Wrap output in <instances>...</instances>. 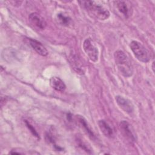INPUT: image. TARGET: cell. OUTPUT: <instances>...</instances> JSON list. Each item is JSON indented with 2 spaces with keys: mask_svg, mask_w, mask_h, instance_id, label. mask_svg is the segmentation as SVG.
<instances>
[{
  "mask_svg": "<svg viewBox=\"0 0 155 155\" xmlns=\"http://www.w3.org/2000/svg\"><path fill=\"white\" fill-rule=\"evenodd\" d=\"M92 17L99 20H105L110 17V12L105 7L96 1H81L78 2Z\"/></svg>",
  "mask_w": 155,
  "mask_h": 155,
  "instance_id": "6da1fadb",
  "label": "cell"
},
{
  "mask_svg": "<svg viewBox=\"0 0 155 155\" xmlns=\"http://www.w3.org/2000/svg\"><path fill=\"white\" fill-rule=\"evenodd\" d=\"M114 58L119 72L124 77L131 76L133 74V67L127 55L122 50H117L114 53Z\"/></svg>",
  "mask_w": 155,
  "mask_h": 155,
  "instance_id": "7a4b0ae2",
  "label": "cell"
},
{
  "mask_svg": "<svg viewBox=\"0 0 155 155\" xmlns=\"http://www.w3.org/2000/svg\"><path fill=\"white\" fill-rule=\"evenodd\" d=\"M130 47L137 60L142 62H148L150 59V55L147 48L139 42L132 41L130 44Z\"/></svg>",
  "mask_w": 155,
  "mask_h": 155,
  "instance_id": "3957f363",
  "label": "cell"
},
{
  "mask_svg": "<svg viewBox=\"0 0 155 155\" xmlns=\"http://www.w3.org/2000/svg\"><path fill=\"white\" fill-rule=\"evenodd\" d=\"M83 48L89 59L92 62H96L97 61L99 51L90 38H88L84 40L83 42Z\"/></svg>",
  "mask_w": 155,
  "mask_h": 155,
  "instance_id": "277c9868",
  "label": "cell"
},
{
  "mask_svg": "<svg viewBox=\"0 0 155 155\" xmlns=\"http://www.w3.org/2000/svg\"><path fill=\"white\" fill-rule=\"evenodd\" d=\"M119 128L121 134L131 143H133L136 141V136L132 129L131 125L127 120H122L119 124Z\"/></svg>",
  "mask_w": 155,
  "mask_h": 155,
  "instance_id": "5b68a950",
  "label": "cell"
},
{
  "mask_svg": "<svg viewBox=\"0 0 155 155\" xmlns=\"http://www.w3.org/2000/svg\"><path fill=\"white\" fill-rule=\"evenodd\" d=\"M115 100L116 101L118 106L125 113L128 114H131L134 111V105L131 101L128 99L125 98L123 96L117 95L115 97Z\"/></svg>",
  "mask_w": 155,
  "mask_h": 155,
  "instance_id": "8992f818",
  "label": "cell"
},
{
  "mask_svg": "<svg viewBox=\"0 0 155 155\" xmlns=\"http://www.w3.org/2000/svg\"><path fill=\"white\" fill-rule=\"evenodd\" d=\"M114 3L119 13H121L125 18H128L131 15V7L128 2L124 1H116Z\"/></svg>",
  "mask_w": 155,
  "mask_h": 155,
  "instance_id": "52a82bcc",
  "label": "cell"
},
{
  "mask_svg": "<svg viewBox=\"0 0 155 155\" xmlns=\"http://www.w3.org/2000/svg\"><path fill=\"white\" fill-rule=\"evenodd\" d=\"M28 20L30 23L40 30H43L45 28L47 23L44 18H42L38 13H31L28 16Z\"/></svg>",
  "mask_w": 155,
  "mask_h": 155,
  "instance_id": "ba28073f",
  "label": "cell"
},
{
  "mask_svg": "<svg viewBox=\"0 0 155 155\" xmlns=\"http://www.w3.org/2000/svg\"><path fill=\"white\" fill-rule=\"evenodd\" d=\"M76 121L79 123V125L82 127V128H83V130L87 133V134H88V137L91 139H94L95 135L94 134L93 131L91 130L85 119L83 116L78 115V116H76Z\"/></svg>",
  "mask_w": 155,
  "mask_h": 155,
  "instance_id": "9c48e42d",
  "label": "cell"
},
{
  "mask_svg": "<svg viewBox=\"0 0 155 155\" xmlns=\"http://www.w3.org/2000/svg\"><path fill=\"white\" fill-rule=\"evenodd\" d=\"M30 44L31 47L36 51L37 53L42 56H46L48 55V52L46 48L38 41L33 39H30Z\"/></svg>",
  "mask_w": 155,
  "mask_h": 155,
  "instance_id": "30bf717a",
  "label": "cell"
},
{
  "mask_svg": "<svg viewBox=\"0 0 155 155\" xmlns=\"http://www.w3.org/2000/svg\"><path fill=\"white\" fill-rule=\"evenodd\" d=\"M98 125L100 130L105 136L107 137H112L113 136V130L106 120L104 119L99 120L98 121Z\"/></svg>",
  "mask_w": 155,
  "mask_h": 155,
  "instance_id": "8fae6325",
  "label": "cell"
},
{
  "mask_svg": "<svg viewBox=\"0 0 155 155\" xmlns=\"http://www.w3.org/2000/svg\"><path fill=\"white\" fill-rule=\"evenodd\" d=\"M50 84L53 89L58 91L63 92L66 88V85L64 81L56 76H53L50 78Z\"/></svg>",
  "mask_w": 155,
  "mask_h": 155,
  "instance_id": "7c38bea8",
  "label": "cell"
},
{
  "mask_svg": "<svg viewBox=\"0 0 155 155\" xmlns=\"http://www.w3.org/2000/svg\"><path fill=\"white\" fill-rule=\"evenodd\" d=\"M56 19L59 24L64 26H68L71 22V18L63 12L58 13L56 15Z\"/></svg>",
  "mask_w": 155,
  "mask_h": 155,
  "instance_id": "4fadbf2b",
  "label": "cell"
},
{
  "mask_svg": "<svg viewBox=\"0 0 155 155\" xmlns=\"http://www.w3.org/2000/svg\"><path fill=\"white\" fill-rule=\"evenodd\" d=\"M71 64H72L73 68L77 72V73H81V74L84 73L83 68H81V63L79 62V61L78 59H74V58H72Z\"/></svg>",
  "mask_w": 155,
  "mask_h": 155,
  "instance_id": "5bb4252c",
  "label": "cell"
},
{
  "mask_svg": "<svg viewBox=\"0 0 155 155\" xmlns=\"http://www.w3.org/2000/svg\"><path fill=\"white\" fill-rule=\"evenodd\" d=\"M76 141H77L78 144V146H79L81 149H82L83 150L87 152L88 153H91V148H90V147H89L85 142H84L81 139L78 138L77 140H76Z\"/></svg>",
  "mask_w": 155,
  "mask_h": 155,
  "instance_id": "9a60e30c",
  "label": "cell"
},
{
  "mask_svg": "<svg viewBox=\"0 0 155 155\" xmlns=\"http://www.w3.org/2000/svg\"><path fill=\"white\" fill-rule=\"evenodd\" d=\"M25 124H26V125H27V127L28 128V129L30 130V131L33 133V134L35 136H36V137H38V138H39V135H38V133H37V131L35 130V129L33 127V126L32 125H31L30 124V123H28V122H25Z\"/></svg>",
  "mask_w": 155,
  "mask_h": 155,
  "instance_id": "2e32d148",
  "label": "cell"
},
{
  "mask_svg": "<svg viewBox=\"0 0 155 155\" xmlns=\"http://www.w3.org/2000/svg\"><path fill=\"white\" fill-rule=\"evenodd\" d=\"M154 62H153V65H152V68H153V71H154Z\"/></svg>",
  "mask_w": 155,
  "mask_h": 155,
  "instance_id": "e0dca14e",
  "label": "cell"
}]
</instances>
